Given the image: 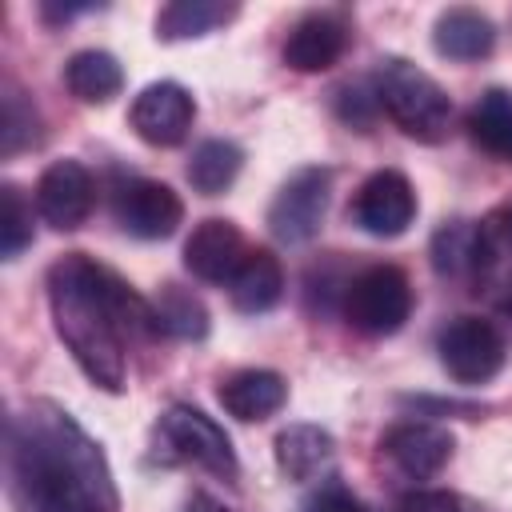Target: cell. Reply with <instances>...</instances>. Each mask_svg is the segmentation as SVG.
I'll list each match as a JSON object with an SVG mask.
<instances>
[{
    "label": "cell",
    "mask_w": 512,
    "mask_h": 512,
    "mask_svg": "<svg viewBox=\"0 0 512 512\" xmlns=\"http://www.w3.org/2000/svg\"><path fill=\"white\" fill-rule=\"evenodd\" d=\"M240 16V4L220 0H172L156 12V40H196Z\"/></svg>",
    "instance_id": "obj_22"
},
{
    "label": "cell",
    "mask_w": 512,
    "mask_h": 512,
    "mask_svg": "<svg viewBox=\"0 0 512 512\" xmlns=\"http://www.w3.org/2000/svg\"><path fill=\"white\" fill-rule=\"evenodd\" d=\"M284 296V268L276 260V252L268 248H248V256L240 260V268L232 272L228 280V300L236 312L244 316H256V312H268L276 308Z\"/></svg>",
    "instance_id": "obj_17"
},
{
    "label": "cell",
    "mask_w": 512,
    "mask_h": 512,
    "mask_svg": "<svg viewBox=\"0 0 512 512\" xmlns=\"http://www.w3.org/2000/svg\"><path fill=\"white\" fill-rule=\"evenodd\" d=\"M352 220H356L360 232L380 236V240H392V236L408 232V224L416 220L412 180L404 172H396V168L372 172L352 196Z\"/></svg>",
    "instance_id": "obj_10"
},
{
    "label": "cell",
    "mask_w": 512,
    "mask_h": 512,
    "mask_svg": "<svg viewBox=\"0 0 512 512\" xmlns=\"http://www.w3.org/2000/svg\"><path fill=\"white\" fill-rule=\"evenodd\" d=\"M400 512H476L464 496L444 492V488H416L400 500Z\"/></svg>",
    "instance_id": "obj_29"
},
{
    "label": "cell",
    "mask_w": 512,
    "mask_h": 512,
    "mask_svg": "<svg viewBox=\"0 0 512 512\" xmlns=\"http://www.w3.org/2000/svg\"><path fill=\"white\" fill-rule=\"evenodd\" d=\"M192 120H196V100L176 80H156L140 88L128 108L132 132L152 148H176L192 132Z\"/></svg>",
    "instance_id": "obj_9"
},
{
    "label": "cell",
    "mask_w": 512,
    "mask_h": 512,
    "mask_svg": "<svg viewBox=\"0 0 512 512\" xmlns=\"http://www.w3.org/2000/svg\"><path fill=\"white\" fill-rule=\"evenodd\" d=\"M32 204L16 184H4L0 192V256L16 260L32 244Z\"/></svg>",
    "instance_id": "obj_27"
},
{
    "label": "cell",
    "mask_w": 512,
    "mask_h": 512,
    "mask_svg": "<svg viewBox=\"0 0 512 512\" xmlns=\"http://www.w3.org/2000/svg\"><path fill=\"white\" fill-rule=\"evenodd\" d=\"M216 400H220V408L228 416L252 424V420H268V416H276L284 408L288 384L272 368H240V372H232V376L220 380Z\"/></svg>",
    "instance_id": "obj_16"
},
{
    "label": "cell",
    "mask_w": 512,
    "mask_h": 512,
    "mask_svg": "<svg viewBox=\"0 0 512 512\" xmlns=\"http://www.w3.org/2000/svg\"><path fill=\"white\" fill-rule=\"evenodd\" d=\"M432 268L444 280H460L472 288L476 268H480V220H448L432 236Z\"/></svg>",
    "instance_id": "obj_20"
},
{
    "label": "cell",
    "mask_w": 512,
    "mask_h": 512,
    "mask_svg": "<svg viewBox=\"0 0 512 512\" xmlns=\"http://www.w3.org/2000/svg\"><path fill=\"white\" fill-rule=\"evenodd\" d=\"M328 196H332V168L324 164H308L300 172H292L280 192L268 204V228L280 244H308L328 212Z\"/></svg>",
    "instance_id": "obj_7"
},
{
    "label": "cell",
    "mask_w": 512,
    "mask_h": 512,
    "mask_svg": "<svg viewBox=\"0 0 512 512\" xmlns=\"http://www.w3.org/2000/svg\"><path fill=\"white\" fill-rule=\"evenodd\" d=\"M64 84L76 100L84 104H108L124 88V68L112 52L104 48H80L64 64Z\"/></svg>",
    "instance_id": "obj_21"
},
{
    "label": "cell",
    "mask_w": 512,
    "mask_h": 512,
    "mask_svg": "<svg viewBox=\"0 0 512 512\" xmlns=\"http://www.w3.org/2000/svg\"><path fill=\"white\" fill-rule=\"evenodd\" d=\"M304 512H364V504L344 484H324L316 496H308Z\"/></svg>",
    "instance_id": "obj_30"
},
{
    "label": "cell",
    "mask_w": 512,
    "mask_h": 512,
    "mask_svg": "<svg viewBox=\"0 0 512 512\" xmlns=\"http://www.w3.org/2000/svg\"><path fill=\"white\" fill-rule=\"evenodd\" d=\"M92 8H100V4H52V0H44V4H40V20H48V24H68V20H76V16L92 12Z\"/></svg>",
    "instance_id": "obj_31"
},
{
    "label": "cell",
    "mask_w": 512,
    "mask_h": 512,
    "mask_svg": "<svg viewBox=\"0 0 512 512\" xmlns=\"http://www.w3.org/2000/svg\"><path fill=\"white\" fill-rule=\"evenodd\" d=\"M244 256H248L244 232L224 216L200 220L184 240V268L204 284H228Z\"/></svg>",
    "instance_id": "obj_14"
},
{
    "label": "cell",
    "mask_w": 512,
    "mask_h": 512,
    "mask_svg": "<svg viewBox=\"0 0 512 512\" xmlns=\"http://www.w3.org/2000/svg\"><path fill=\"white\" fill-rule=\"evenodd\" d=\"M184 512H228V508H224L220 500H212L208 492H196V496L188 500V508H184Z\"/></svg>",
    "instance_id": "obj_32"
},
{
    "label": "cell",
    "mask_w": 512,
    "mask_h": 512,
    "mask_svg": "<svg viewBox=\"0 0 512 512\" xmlns=\"http://www.w3.org/2000/svg\"><path fill=\"white\" fill-rule=\"evenodd\" d=\"M468 136L496 160H512V92L488 88L468 108Z\"/></svg>",
    "instance_id": "obj_23"
},
{
    "label": "cell",
    "mask_w": 512,
    "mask_h": 512,
    "mask_svg": "<svg viewBox=\"0 0 512 512\" xmlns=\"http://www.w3.org/2000/svg\"><path fill=\"white\" fill-rule=\"evenodd\" d=\"M332 456H336V440L320 424H288L276 436V464L288 480L308 484V480L324 476Z\"/></svg>",
    "instance_id": "obj_19"
},
{
    "label": "cell",
    "mask_w": 512,
    "mask_h": 512,
    "mask_svg": "<svg viewBox=\"0 0 512 512\" xmlns=\"http://www.w3.org/2000/svg\"><path fill=\"white\" fill-rule=\"evenodd\" d=\"M8 492L20 512H120L104 448L52 400L8 416Z\"/></svg>",
    "instance_id": "obj_1"
},
{
    "label": "cell",
    "mask_w": 512,
    "mask_h": 512,
    "mask_svg": "<svg viewBox=\"0 0 512 512\" xmlns=\"http://www.w3.org/2000/svg\"><path fill=\"white\" fill-rule=\"evenodd\" d=\"M380 448H384V456H388L404 476L428 480V476H436V472L452 460L456 440H452V432L440 428V424L404 420V424H392V428L384 432Z\"/></svg>",
    "instance_id": "obj_13"
},
{
    "label": "cell",
    "mask_w": 512,
    "mask_h": 512,
    "mask_svg": "<svg viewBox=\"0 0 512 512\" xmlns=\"http://www.w3.org/2000/svg\"><path fill=\"white\" fill-rule=\"evenodd\" d=\"M436 352H440L444 372L456 384H484L508 360V344H504L500 328L492 320H480V316L448 320L436 336Z\"/></svg>",
    "instance_id": "obj_6"
},
{
    "label": "cell",
    "mask_w": 512,
    "mask_h": 512,
    "mask_svg": "<svg viewBox=\"0 0 512 512\" xmlns=\"http://www.w3.org/2000/svg\"><path fill=\"white\" fill-rule=\"evenodd\" d=\"M116 224L136 240H168L184 224V200L164 180H124L112 200Z\"/></svg>",
    "instance_id": "obj_8"
},
{
    "label": "cell",
    "mask_w": 512,
    "mask_h": 512,
    "mask_svg": "<svg viewBox=\"0 0 512 512\" xmlns=\"http://www.w3.org/2000/svg\"><path fill=\"white\" fill-rule=\"evenodd\" d=\"M472 292L488 296L500 312H512V196L480 220V268Z\"/></svg>",
    "instance_id": "obj_12"
},
{
    "label": "cell",
    "mask_w": 512,
    "mask_h": 512,
    "mask_svg": "<svg viewBox=\"0 0 512 512\" xmlns=\"http://www.w3.org/2000/svg\"><path fill=\"white\" fill-rule=\"evenodd\" d=\"M376 108H380L376 88L348 84V88H340V92H336V112H340V120H344V124H352V128H368V124H372V116H376Z\"/></svg>",
    "instance_id": "obj_28"
},
{
    "label": "cell",
    "mask_w": 512,
    "mask_h": 512,
    "mask_svg": "<svg viewBox=\"0 0 512 512\" xmlns=\"http://www.w3.org/2000/svg\"><path fill=\"white\" fill-rule=\"evenodd\" d=\"M412 316V280L396 264H372L344 284V320L364 336H392Z\"/></svg>",
    "instance_id": "obj_4"
},
{
    "label": "cell",
    "mask_w": 512,
    "mask_h": 512,
    "mask_svg": "<svg viewBox=\"0 0 512 512\" xmlns=\"http://www.w3.org/2000/svg\"><path fill=\"white\" fill-rule=\"evenodd\" d=\"M240 168H244V152H240V144L212 136V140H200V144L192 148V160H188V184H192L200 196H220V192H228V188L236 184Z\"/></svg>",
    "instance_id": "obj_24"
},
{
    "label": "cell",
    "mask_w": 512,
    "mask_h": 512,
    "mask_svg": "<svg viewBox=\"0 0 512 512\" xmlns=\"http://www.w3.org/2000/svg\"><path fill=\"white\" fill-rule=\"evenodd\" d=\"M348 48V24L336 12H308L284 36V64L292 72H324Z\"/></svg>",
    "instance_id": "obj_15"
},
{
    "label": "cell",
    "mask_w": 512,
    "mask_h": 512,
    "mask_svg": "<svg viewBox=\"0 0 512 512\" xmlns=\"http://www.w3.org/2000/svg\"><path fill=\"white\" fill-rule=\"evenodd\" d=\"M36 212L48 228L56 232H72L80 228L88 216H92V204H96V180L92 172L80 164V160H52L40 180H36Z\"/></svg>",
    "instance_id": "obj_11"
},
{
    "label": "cell",
    "mask_w": 512,
    "mask_h": 512,
    "mask_svg": "<svg viewBox=\"0 0 512 512\" xmlns=\"http://www.w3.org/2000/svg\"><path fill=\"white\" fill-rule=\"evenodd\" d=\"M48 308L56 336L80 372L104 392H124V340L160 336L152 300H144L128 280L84 252H64L48 268Z\"/></svg>",
    "instance_id": "obj_2"
},
{
    "label": "cell",
    "mask_w": 512,
    "mask_h": 512,
    "mask_svg": "<svg viewBox=\"0 0 512 512\" xmlns=\"http://www.w3.org/2000/svg\"><path fill=\"white\" fill-rule=\"evenodd\" d=\"M372 88H376L380 108L388 112V120L404 136H412L420 144H440L448 136L452 96L424 68H416L412 60H404V56L380 60V68L372 76Z\"/></svg>",
    "instance_id": "obj_3"
},
{
    "label": "cell",
    "mask_w": 512,
    "mask_h": 512,
    "mask_svg": "<svg viewBox=\"0 0 512 512\" xmlns=\"http://www.w3.org/2000/svg\"><path fill=\"white\" fill-rule=\"evenodd\" d=\"M432 44L448 60H484L496 48V24L480 8H444L432 24Z\"/></svg>",
    "instance_id": "obj_18"
},
{
    "label": "cell",
    "mask_w": 512,
    "mask_h": 512,
    "mask_svg": "<svg viewBox=\"0 0 512 512\" xmlns=\"http://www.w3.org/2000/svg\"><path fill=\"white\" fill-rule=\"evenodd\" d=\"M156 440L164 444L168 460L200 464L204 472H212L220 480H236V472H240V460H236L228 432L208 412H200L192 404H172L156 424Z\"/></svg>",
    "instance_id": "obj_5"
},
{
    "label": "cell",
    "mask_w": 512,
    "mask_h": 512,
    "mask_svg": "<svg viewBox=\"0 0 512 512\" xmlns=\"http://www.w3.org/2000/svg\"><path fill=\"white\" fill-rule=\"evenodd\" d=\"M40 112L36 104L20 92V88H8L4 92V120H0V152L4 156H16L32 144H40Z\"/></svg>",
    "instance_id": "obj_26"
},
{
    "label": "cell",
    "mask_w": 512,
    "mask_h": 512,
    "mask_svg": "<svg viewBox=\"0 0 512 512\" xmlns=\"http://www.w3.org/2000/svg\"><path fill=\"white\" fill-rule=\"evenodd\" d=\"M152 312H156V328L160 336H176V340H204L208 336V308L200 296H192L188 288L180 284H164L152 300Z\"/></svg>",
    "instance_id": "obj_25"
}]
</instances>
